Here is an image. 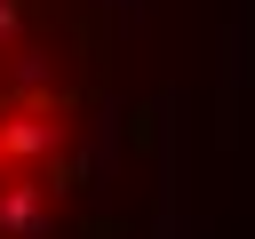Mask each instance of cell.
<instances>
[{
	"label": "cell",
	"mask_w": 255,
	"mask_h": 239,
	"mask_svg": "<svg viewBox=\"0 0 255 239\" xmlns=\"http://www.w3.org/2000/svg\"><path fill=\"white\" fill-rule=\"evenodd\" d=\"M0 239H112V32L96 0H0Z\"/></svg>",
	"instance_id": "1"
}]
</instances>
